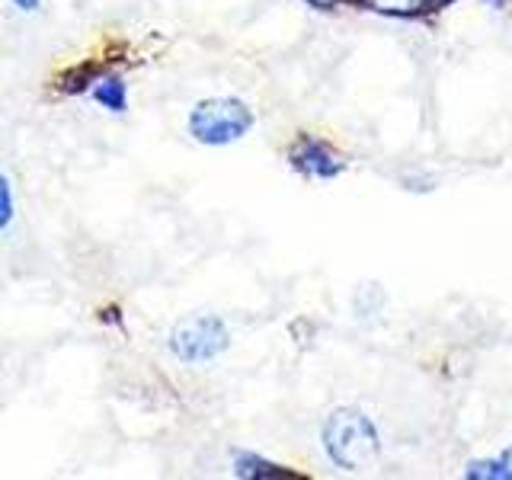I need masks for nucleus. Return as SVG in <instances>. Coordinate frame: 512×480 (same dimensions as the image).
Returning <instances> with one entry per match:
<instances>
[{
	"instance_id": "nucleus-9",
	"label": "nucleus",
	"mask_w": 512,
	"mask_h": 480,
	"mask_svg": "<svg viewBox=\"0 0 512 480\" xmlns=\"http://www.w3.org/2000/svg\"><path fill=\"white\" fill-rule=\"evenodd\" d=\"M16 215V199H13V183L7 173H0V234H4Z\"/></svg>"
},
{
	"instance_id": "nucleus-13",
	"label": "nucleus",
	"mask_w": 512,
	"mask_h": 480,
	"mask_svg": "<svg viewBox=\"0 0 512 480\" xmlns=\"http://www.w3.org/2000/svg\"><path fill=\"white\" fill-rule=\"evenodd\" d=\"M426 4H436L439 7V4H448V0H426Z\"/></svg>"
},
{
	"instance_id": "nucleus-8",
	"label": "nucleus",
	"mask_w": 512,
	"mask_h": 480,
	"mask_svg": "<svg viewBox=\"0 0 512 480\" xmlns=\"http://www.w3.org/2000/svg\"><path fill=\"white\" fill-rule=\"evenodd\" d=\"M468 477H493V480H512V445L496 461H477L471 464Z\"/></svg>"
},
{
	"instance_id": "nucleus-10",
	"label": "nucleus",
	"mask_w": 512,
	"mask_h": 480,
	"mask_svg": "<svg viewBox=\"0 0 512 480\" xmlns=\"http://www.w3.org/2000/svg\"><path fill=\"white\" fill-rule=\"evenodd\" d=\"M368 10H378V13H400V16H410L420 10V0H365Z\"/></svg>"
},
{
	"instance_id": "nucleus-1",
	"label": "nucleus",
	"mask_w": 512,
	"mask_h": 480,
	"mask_svg": "<svg viewBox=\"0 0 512 480\" xmlns=\"http://www.w3.org/2000/svg\"><path fill=\"white\" fill-rule=\"evenodd\" d=\"M327 455L346 471H362L378 458V432L359 410H336L324 426Z\"/></svg>"
},
{
	"instance_id": "nucleus-4",
	"label": "nucleus",
	"mask_w": 512,
	"mask_h": 480,
	"mask_svg": "<svg viewBox=\"0 0 512 480\" xmlns=\"http://www.w3.org/2000/svg\"><path fill=\"white\" fill-rule=\"evenodd\" d=\"M292 164L308 176H336L343 170V160L333 154V148H327L324 141H314V138H301L295 144Z\"/></svg>"
},
{
	"instance_id": "nucleus-11",
	"label": "nucleus",
	"mask_w": 512,
	"mask_h": 480,
	"mask_svg": "<svg viewBox=\"0 0 512 480\" xmlns=\"http://www.w3.org/2000/svg\"><path fill=\"white\" fill-rule=\"evenodd\" d=\"M10 4H13L16 10H23V13H36V10L42 7V0H10Z\"/></svg>"
},
{
	"instance_id": "nucleus-12",
	"label": "nucleus",
	"mask_w": 512,
	"mask_h": 480,
	"mask_svg": "<svg viewBox=\"0 0 512 480\" xmlns=\"http://www.w3.org/2000/svg\"><path fill=\"white\" fill-rule=\"evenodd\" d=\"M308 4H314V7H333L336 0H308Z\"/></svg>"
},
{
	"instance_id": "nucleus-6",
	"label": "nucleus",
	"mask_w": 512,
	"mask_h": 480,
	"mask_svg": "<svg viewBox=\"0 0 512 480\" xmlns=\"http://www.w3.org/2000/svg\"><path fill=\"white\" fill-rule=\"evenodd\" d=\"M234 474H237V477H250V480L288 477V471H282L279 464L263 461V458H256V455H237V458H234Z\"/></svg>"
},
{
	"instance_id": "nucleus-3",
	"label": "nucleus",
	"mask_w": 512,
	"mask_h": 480,
	"mask_svg": "<svg viewBox=\"0 0 512 480\" xmlns=\"http://www.w3.org/2000/svg\"><path fill=\"white\" fill-rule=\"evenodd\" d=\"M228 343H231L228 327L221 324V317H212V314H196V317L180 320V324L170 330V340H167L170 352L183 365L212 362L228 349Z\"/></svg>"
},
{
	"instance_id": "nucleus-2",
	"label": "nucleus",
	"mask_w": 512,
	"mask_h": 480,
	"mask_svg": "<svg viewBox=\"0 0 512 480\" xmlns=\"http://www.w3.org/2000/svg\"><path fill=\"white\" fill-rule=\"evenodd\" d=\"M253 128V112L247 103L234 100V96H212L192 106L189 112V135L208 148H221V144L240 141Z\"/></svg>"
},
{
	"instance_id": "nucleus-5",
	"label": "nucleus",
	"mask_w": 512,
	"mask_h": 480,
	"mask_svg": "<svg viewBox=\"0 0 512 480\" xmlns=\"http://www.w3.org/2000/svg\"><path fill=\"white\" fill-rule=\"evenodd\" d=\"M90 93H93L96 103H100L103 109H109V112H116V116H122V112L128 109V84L119 74L96 77V84H93Z\"/></svg>"
},
{
	"instance_id": "nucleus-7",
	"label": "nucleus",
	"mask_w": 512,
	"mask_h": 480,
	"mask_svg": "<svg viewBox=\"0 0 512 480\" xmlns=\"http://www.w3.org/2000/svg\"><path fill=\"white\" fill-rule=\"evenodd\" d=\"M96 77H100V74H96V68H90V64H87V68H84V64H77V68H71V71H64L61 74V93H87V90H93V84H96Z\"/></svg>"
}]
</instances>
